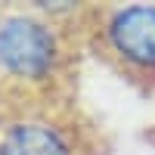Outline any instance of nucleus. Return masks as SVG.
<instances>
[{"label": "nucleus", "mask_w": 155, "mask_h": 155, "mask_svg": "<svg viewBox=\"0 0 155 155\" xmlns=\"http://www.w3.org/2000/svg\"><path fill=\"white\" fill-rule=\"evenodd\" d=\"M65 34L41 12L0 16V78L12 99H50L65 68Z\"/></svg>", "instance_id": "f257e3e1"}, {"label": "nucleus", "mask_w": 155, "mask_h": 155, "mask_svg": "<svg viewBox=\"0 0 155 155\" xmlns=\"http://www.w3.org/2000/svg\"><path fill=\"white\" fill-rule=\"evenodd\" d=\"M0 155H84V143L50 99H16L0 115Z\"/></svg>", "instance_id": "f03ea898"}, {"label": "nucleus", "mask_w": 155, "mask_h": 155, "mask_svg": "<svg viewBox=\"0 0 155 155\" xmlns=\"http://www.w3.org/2000/svg\"><path fill=\"white\" fill-rule=\"evenodd\" d=\"M99 44L118 68L137 78H155V3L102 9Z\"/></svg>", "instance_id": "7ed1b4c3"}, {"label": "nucleus", "mask_w": 155, "mask_h": 155, "mask_svg": "<svg viewBox=\"0 0 155 155\" xmlns=\"http://www.w3.org/2000/svg\"><path fill=\"white\" fill-rule=\"evenodd\" d=\"M0 16H3V12H0Z\"/></svg>", "instance_id": "20e7f679"}]
</instances>
